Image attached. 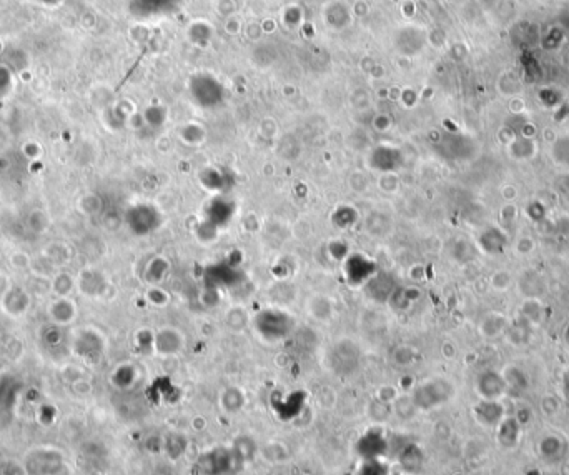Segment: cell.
<instances>
[{
	"label": "cell",
	"instance_id": "obj_4",
	"mask_svg": "<svg viewBox=\"0 0 569 475\" xmlns=\"http://www.w3.org/2000/svg\"><path fill=\"white\" fill-rule=\"evenodd\" d=\"M173 331H163L157 339V347L162 353H173L180 349V337L177 335L173 340H170L173 337Z\"/></svg>",
	"mask_w": 569,
	"mask_h": 475
},
{
	"label": "cell",
	"instance_id": "obj_2",
	"mask_svg": "<svg viewBox=\"0 0 569 475\" xmlns=\"http://www.w3.org/2000/svg\"><path fill=\"white\" fill-rule=\"evenodd\" d=\"M291 328V320L287 314H280L277 310H266L257 317V331L266 340H280L287 335Z\"/></svg>",
	"mask_w": 569,
	"mask_h": 475
},
{
	"label": "cell",
	"instance_id": "obj_5",
	"mask_svg": "<svg viewBox=\"0 0 569 475\" xmlns=\"http://www.w3.org/2000/svg\"><path fill=\"white\" fill-rule=\"evenodd\" d=\"M25 467L19 465L14 460H6L0 464V475H25Z\"/></svg>",
	"mask_w": 569,
	"mask_h": 475
},
{
	"label": "cell",
	"instance_id": "obj_3",
	"mask_svg": "<svg viewBox=\"0 0 569 475\" xmlns=\"http://www.w3.org/2000/svg\"><path fill=\"white\" fill-rule=\"evenodd\" d=\"M237 458L241 457L238 456V452H233V450H213V452L200 458V469H202L203 475L227 474V470L232 469L233 460H237Z\"/></svg>",
	"mask_w": 569,
	"mask_h": 475
},
{
	"label": "cell",
	"instance_id": "obj_1",
	"mask_svg": "<svg viewBox=\"0 0 569 475\" xmlns=\"http://www.w3.org/2000/svg\"><path fill=\"white\" fill-rule=\"evenodd\" d=\"M25 472L28 475H64L69 470L62 452L56 449H37L25 458Z\"/></svg>",
	"mask_w": 569,
	"mask_h": 475
}]
</instances>
